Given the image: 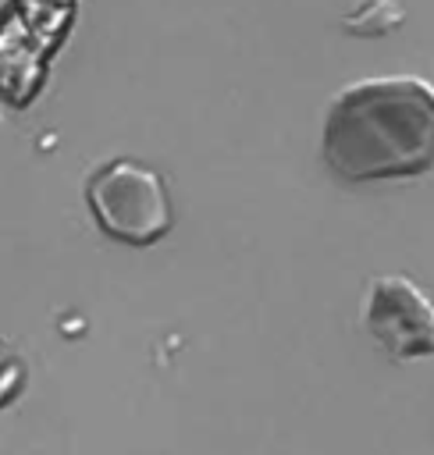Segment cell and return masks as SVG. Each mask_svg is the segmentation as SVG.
<instances>
[{
	"label": "cell",
	"mask_w": 434,
	"mask_h": 455,
	"mask_svg": "<svg viewBox=\"0 0 434 455\" xmlns=\"http://www.w3.org/2000/svg\"><path fill=\"white\" fill-rule=\"evenodd\" d=\"M363 323L391 359L434 352V302L402 274L374 277L366 284Z\"/></svg>",
	"instance_id": "obj_3"
},
{
	"label": "cell",
	"mask_w": 434,
	"mask_h": 455,
	"mask_svg": "<svg viewBox=\"0 0 434 455\" xmlns=\"http://www.w3.org/2000/svg\"><path fill=\"white\" fill-rule=\"evenodd\" d=\"M89 210L110 238L128 245H153L174 220L164 178L135 160H114L92 174Z\"/></svg>",
	"instance_id": "obj_2"
},
{
	"label": "cell",
	"mask_w": 434,
	"mask_h": 455,
	"mask_svg": "<svg viewBox=\"0 0 434 455\" xmlns=\"http://www.w3.org/2000/svg\"><path fill=\"white\" fill-rule=\"evenodd\" d=\"M320 156L345 181L434 171V85L413 75L352 82L327 107Z\"/></svg>",
	"instance_id": "obj_1"
}]
</instances>
